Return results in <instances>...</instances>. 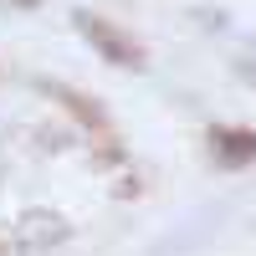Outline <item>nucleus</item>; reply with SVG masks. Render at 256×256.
<instances>
[{
	"mask_svg": "<svg viewBox=\"0 0 256 256\" xmlns=\"http://www.w3.org/2000/svg\"><path fill=\"white\" fill-rule=\"evenodd\" d=\"M72 26H77V36L88 41L102 62H113V67H123V72H144V46L123 26L102 20L98 10H72Z\"/></svg>",
	"mask_w": 256,
	"mask_h": 256,
	"instance_id": "1",
	"label": "nucleus"
},
{
	"mask_svg": "<svg viewBox=\"0 0 256 256\" xmlns=\"http://www.w3.org/2000/svg\"><path fill=\"white\" fill-rule=\"evenodd\" d=\"M10 6H16V10H36L41 0H10Z\"/></svg>",
	"mask_w": 256,
	"mask_h": 256,
	"instance_id": "4",
	"label": "nucleus"
},
{
	"mask_svg": "<svg viewBox=\"0 0 256 256\" xmlns=\"http://www.w3.org/2000/svg\"><path fill=\"white\" fill-rule=\"evenodd\" d=\"M241 77H246V82H256V67H241Z\"/></svg>",
	"mask_w": 256,
	"mask_h": 256,
	"instance_id": "5",
	"label": "nucleus"
},
{
	"mask_svg": "<svg viewBox=\"0 0 256 256\" xmlns=\"http://www.w3.org/2000/svg\"><path fill=\"white\" fill-rule=\"evenodd\" d=\"M41 88H46V92L62 102V108H67V113L82 123V128H92V134H108V128H113V123H108V113L98 108V98H88V92L67 88V82H41Z\"/></svg>",
	"mask_w": 256,
	"mask_h": 256,
	"instance_id": "3",
	"label": "nucleus"
},
{
	"mask_svg": "<svg viewBox=\"0 0 256 256\" xmlns=\"http://www.w3.org/2000/svg\"><path fill=\"white\" fill-rule=\"evenodd\" d=\"M210 144V159H216L220 169H246L256 164V128H236V123H216L205 134Z\"/></svg>",
	"mask_w": 256,
	"mask_h": 256,
	"instance_id": "2",
	"label": "nucleus"
}]
</instances>
